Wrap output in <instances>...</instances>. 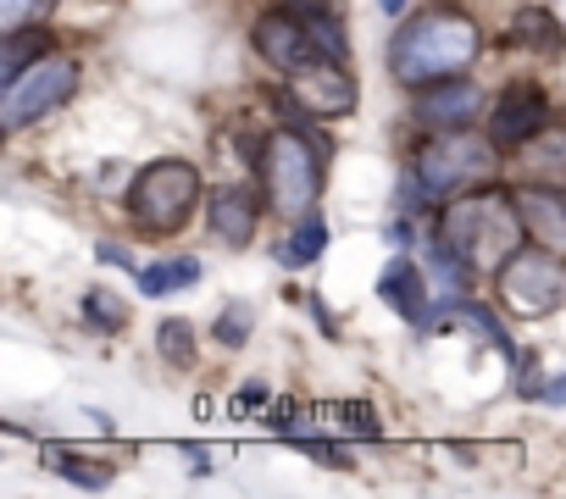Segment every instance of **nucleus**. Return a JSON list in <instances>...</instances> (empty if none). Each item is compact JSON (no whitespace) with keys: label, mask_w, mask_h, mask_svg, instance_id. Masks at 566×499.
<instances>
[{"label":"nucleus","mask_w":566,"mask_h":499,"mask_svg":"<svg viewBox=\"0 0 566 499\" xmlns=\"http://www.w3.org/2000/svg\"><path fill=\"white\" fill-rule=\"evenodd\" d=\"M522 211L516 194L500 189H472V194H450V205L439 211V238L455 250V256L472 273H500L516 250H522Z\"/></svg>","instance_id":"obj_1"},{"label":"nucleus","mask_w":566,"mask_h":499,"mask_svg":"<svg viewBox=\"0 0 566 499\" xmlns=\"http://www.w3.org/2000/svg\"><path fill=\"white\" fill-rule=\"evenodd\" d=\"M478 29L461 18V12H422L411 18L395 45H389V73L406 84V89H428V84H444V78H461L478 56Z\"/></svg>","instance_id":"obj_2"},{"label":"nucleus","mask_w":566,"mask_h":499,"mask_svg":"<svg viewBox=\"0 0 566 499\" xmlns=\"http://www.w3.org/2000/svg\"><path fill=\"white\" fill-rule=\"evenodd\" d=\"M261 172H266V200L277 216H312L317 183H323V156H312V134L306 128H277L261 145Z\"/></svg>","instance_id":"obj_3"},{"label":"nucleus","mask_w":566,"mask_h":499,"mask_svg":"<svg viewBox=\"0 0 566 499\" xmlns=\"http://www.w3.org/2000/svg\"><path fill=\"white\" fill-rule=\"evenodd\" d=\"M494 134L489 139H478V134H467V128H444V134H433L422 150H417V183L428 189V200H450V194H461L467 183H478V178H489L494 172Z\"/></svg>","instance_id":"obj_4"},{"label":"nucleus","mask_w":566,"mask_h":499,"mask_svg":"<svg viewBox=\"0 0 566 499\" xmlns=\"http://www.w3.org/2000/svg\"><path fill=\"white\" fill-rule=\"evenodd\" d=\"M195 205H200V172L189 161H150L128 189V211L150 233H178L195 216Z\"/></svg>","instance_id":"obj_5"},{"label":"nucleus","mask_w":566,"mask_h":499,"mask_svg":"<svg viewBox=\"0 0 566 499\" xmlns=\"http://www.w3.org/2000/svg\"><path fill=\"white\" fill-rule=\"evenodd\" d=\"M494 289L505 300V311L516 317H549L566 300V267L555 250H516V256L494 273Z\"/></svg>","instance_id":"obj_6"},{"label":"nucleus","mask_w":566,"mask_h":499,"mask_svg":"<svg viewBox=\"0 0 566 499\" xmlns=\"http://www.w3.org/2000/svg\"><path fill=\"white\" fill-rule=\"evenodd\" d=\"M73 89H78V62H73V56H51V51H45L23 78H12V84H7V95H0V128H7V134H23L34 117L56 112Z\"/></svg>","instance_id":"obj_7"},{"label":"nucleus","mask_w":566,"mask_h":499,"mask_svg":"<svg viewBox=\"0 0 566 499\" xmlns=\"http://www.w3.org/2000/svg\"><path fill=\"white\" fill-rule=\"evenodd\" d=\"M255 51L266 56V67L283 73V84H301V78H312V73H323V67L339 62V56H328L317 45V34L306 29V18H290V12H272V18L255 23Z\"/></svg>","instance_id":"obj_8"},{"label":"nucleus","mask_w":566,"mask_h":499,"mask_svg":"<svg viewBox=\"0 0 566 499\" xmlns=\"http://www.w3.org/2000/svg\"><path fill=\"white\" fill-rule=\"evenodd\" d=\"M478 112H483V89L467 84V78L428 84V89H417V106H411V117H417L422 128H433V134H444V128H472Z\"/></svg>","instance_id":"obj_9"},{"label":"nucleus","mask_w":566,"mask_h":499,"mask_svg":"<svg viewBox=\"0 0 566 499\" xmlns=\"http://www.w3.org/2000/svg\"><path fill=\"white\" fill-rule=\"evenodd\" d=\"M489 134H494L500 150H505V145H533V139L544 134V89H538V84H511V89H500V100H494V112H489Z\"/></svg>","instance_id":"obj_10"},{"label":"nucleus","mask_w":566,"mask_h":499,"mask_svg":"<svg viewBox=\"0 0 566 499\" xmlns=\"http://www.w3.org/2000/svg\"><path fill=\"white\" fill-rule=\"evenodd\" d=\"M290 95L312 112V117H350L356 112V78L334 62V67H323V73H312V78H301V84H290Z\"/></svg>","instance_id":"obj_11"},{"label":"nucleus","mask_w":566,"mask_h":499,"mask_svg":"<svg viewBox=\"0 0 566 499\" xmlns=\"http://www.w3.org/2000/svg\"><path fill=\"white\" fill-rule=\"evenodd\" d=\"M516 211H522V227L533 233V244L566 256V194H555V189H522L516 194Z\"/></svg>","instance_id":"obj_12"},{"label":"nucleus","mask_w":566,"mask_h":499,"mask_svg":"<svg viewBox=\"0 0 566 499\" xmlns=\"http://www.w3.org/2000/svg\"><path fill=\"white\" fill-rule=\"evenodd\" d=\"M378 295H384V306H395L406 322L428 328V289H422V273H417L411 262H389L384 278H378Z\"/></svg>","instance_id":"obj_13"},{"label":"nucleus","mask_w":566,"mask_h":499,"mask_svg":"<svg viewBox=\"0 0 566 499\" xmlns=\"http://www.w3.org/2000/svg\"><path fill=\"white\" fill-rule=\"evenodd\" d=\"M206 211H211V233L222 244H250V233H255V200H250V189H217L206 200Z\"/></svg>","instance_id":"obj_14"},{"label":"nucleus","mask_w":566,"mask_h":499,"mask_svg":"<svg viewBox=\"0 0 566 499\" xmlns=\"http://www.w3.org/2000/svg\"><path fill=\"white\" fill-rule=\"evenodd\" d=\"M428 278L439 284V295H444V306H450V300H461V295H467L472 267L455 256V250H450L444 238H433V244H428Z\"/></svg>","instance_id":"obj_15"},{"label":"nucleus","mask_w":566,"mask_h":499,"mask_svg":"<svg viewBox=\"0 0 566 499\" xmlns=\"http://www.w3.org/2000/svg\"><path fill=\"white\" fill-rule=\"evenodd\" d=\"M40 56H45V29H34V23L29 29H12L7 45H0V78H7V84L23 78Z\"/></svg>","instance_id":"obj_16"},{"label":"nucleus","mask_w":566,"mask_h":499,"mask_svg":"<svg viewBox=\"0 0 566 499\" xmlns=\"http://www.w3.org/2000/svg\"><path fill=\"white\" fill-rule=\"evenodd\" d=\"M323 244H328V222L312 211V216H301V227H295L290 238L277 244V262H283V267H306V262L323 256Z\"/></svg>","instance_id":"obj_17"},{"label":"nucleus","mask_w":566,"mask_h":499,"mask_svg":"<svg viewBox=\"0 0 566 499\" xmlns=\"http://www.w3.org/2000/svg\"><path fill=\"white\" fill-rule=\"evenodd\" d=\"M195 278H200V262H195V256L156 262V267H139V295L161 300V295H172V289H184V284H195Z\"/></svg>","instance_id":"obj_18"},{"label":"nucleus","mask_w":566,"mask_h":499,"mask_svg":"<svg viewBox=\"0 0 566 499\" xmlns=\"http://www.w3.org/2000/svg\"><path fill=\"white\" fill-rule=\"evenodd\" d=\"M45 466L62 471V477L78 482V488H106V482H112V466H106V460H84V455H73V449H62V444H45Z\"/></svg>","instance_id":"obj_19"},{"label":"nucleus","mask_w":566,"mask_h":499,"mask_svg":"<svg viewBox=\"0 0 566 499\" xmlns=\"http://www.w3.org/2000/svg\"><path fill=\"white\" fill-rule=\"evenodd\" d=\"M444 322H467V328H472V333H478V339H489V344H494V350H500V355H516V350H511V339H505V328H500V322H494V317H489V311H483V306H472V300H467V295H461V300H450V306H444Z\"/></svg>","instance_id":"obj_20"},{"label":"nucleus","mask_w":566,"mask_h":499,"mask_svg":"<svg viewBox=\"0 0 566 499\" xmlns=\"http://www.w3.org/2000/svg\"><path fill=\"white\" fill-rule=\"evenodd\" d=\"M84 317H90V328H95V333H123L128 306H123L112 289H90V295H84Z\"/></svg>","instance_id":"obj_21"},{"label":"nucleus","mask_w":566,"mask_h":499,"mask_svg":"<svg viewBox=\"0 0 566 499\" xmlns=\"http://www.w3.org/2000/svg\"><path fill=\"white\" fill-rule=\"evenodd\" d=\"M156 350H161V361L189 367V361H195V328H189L184 317H167V322L156 328Z\"/></svg>","instance_id":"obj_22"},{"label":"nucleus","mask_w":566,"mask_h":499,"mask_svg":"<svg viewBox=\"0 0 566 499\" xmlns=\"http://www.w3.org/2000/svg\"><path fill=\"white\" fill-rule=\"evenodd\" d=\"M511 45H544V51H555L560 45V29H555L549 12H522L516 29H511Z\"/></svg>","instance_id":"obj_23"},{"label":"nucleus","mask_w":566,"mask_h":499,"mask_svg":"<svg viewBox=\"0 0 566 499\" xmlns=\"http://www.w3.org/2000/svg\"><path fill=\"white\" fill-rule=\"evenodd\" d=\"M56 12V0H0V29H29V23H45Z\"/></svg>","instance_id":"obj_24"},{"label":"nucleus","mask_w":566,"mask_h":499,"mask_svg":"<svg viewBox=\"0 0 566 499\" xmlns=\"http://www.w3.org/2000/svg\"><path fill=\"white\" fill-rule=\"evenodd\" d=\"M217 339H222L228 350H239V344L250 339V306H228V311L217 317Z\"/></svg>","instance_id":"obj_25"},{"label":"nucleus","mask_w":566,"mask_h":499,"mask_svg":"<svg viewBox=\"0 0 566 499\" xmlns=\"http://www.w3.org/2000/svg\"><path fill=\"white\" fill-rule=\"evenodd\" d=\"M301 455H312V460H323V466H350V455L339 449V444H328V438H312V433H295L290 438Z\"/></svg>","instance_id":"obj_26"},{"label":"nucleus","mask_w":566,"mask_h":499,"mask_svg":"<svg viewBox=\"0 0 566 499\" xmlns=\"http://www.w3.org/2000/svg\"><path fill=\"white\" fill-rule=\"evenodd\" d=\"M345 427H350V433H361V438H378V422H373V411H367V405H345Z\"/></svg>","instance_id":"obj_27"},{"label":"nucleus","mask_w":566,"mask_h":499,"mask_svg":"<svg viewBox=\"0 0 566 499\" xmlns=\"http://www.w3.org/2000/svg\"><path fill=\"white\" fill-rule=\"evenodd\" d=\"M538 400H544V405H566V372H560L555 383H538Z\"/></svg>","instance_id":"obj_28"},{"label":"nucleus","mask_w":566,"mask_h":499,"mask_svg":"<svg viewBox=\"0 0 566 499\" xmlns=\"http://www.w3.org/2000/svg\"><path fill=\"white\" fill-rule=\"evenodd\" d=\"M101 262H112V267H128V273H134V256H128L123 244H101Z\"/></svg>","instance_id":"obj_29"},{"label":"nucleus","mask_w":566,"mask_h":499,"mask_svg":"<svg viewBox=\"0 0 566 499\" xmlns=\"http://www.w3.org/2000/svg\"><path fill=\"white\" fill-rule=\"evenodd\" d=\"M184 455H189V460H195V471H211V455H206V449H200V444H184Z\"/></svg>","instance_id":"obj_30"},{"label":"nucleus","mask_w":566,"mask_h":499,"mask_svg":"<svg viewBox=\"0 0 566 499\" xmlns=\"http://www.w3.org/2000/svg\"><path fill=\"white\" fill-rule=\"evenodd\" d=\"M389 244H411V222H395L389 227Z\"/></svg>","instance_id":"obj_31"}]
</instances>
